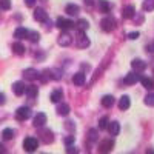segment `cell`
<instances>
[{
    "label": "cell",
    "mask_w": 154,
    "mask_h": 154,
    "mask_svg": "<svg viewBox=\"0 0 154 154\" xmlns=\"http://www.w3.org/2000/svg\"><path fill=\"white\" fill-rule=\"evenodd\" d=\"M38 148V140L35 137H26L23 140V149L28 152H34Z\"/></svg>",
    "instance_id": "cell-1"
},
{
    "label": "cell",
    "mask_w": 154,
    "mask_h": 154,
    "mask_svg": "<svg viewBox=\"0 0 154 154\" xmlns=\"http://www.w3.org/2000/svg\"><path fill=\"white\" fill-rule=\"evenodd\" d=\"M100 26H102V29H103L105 32H111V31H114V28H116V20H114L111 16H106L105 19H102Z\"/></svg>",
    "instance_id": "cell-2"
},
{
    "label": "cell",
    "mask_w": 154,
    "mask_h": 154,
    "mask_svg": "<svg viewBox=\"0 0 154 154\" xmlns=\"http://www.w3.org/2000/svg\"><path fill=\"white\" fill-rule=\"evenodd\" d=\"M31 117V109L28 106H20L17 111H16V119L19 122H25Z\"/></svg>",
    "instance_id": "cell-3"
},
{
    "label": "cell",
    "mask_w": 154,
    "mask_h": 154,
    "mask_svg": "<svg viewBox=\"0 0 154 154\" xmlns=\"http://www.w3.org/2000/svg\"><path fill=\"white\" fill-rule=\"evenodd\" d=\"M56 25H57V28H60L62 31H68V29H72V28L75 26V23H74L72 20L63 19V17H59L57 22H56Z\"/></svg>",
    "instance_id": "cell-4"
},
{
    "label": "cell",
    "mask_w": 154,
    "mask_h": 154,
    "mask_svg": "<svg viewBox=\"0 0 154 154\" xmlns=\"http://www.w3.org/2000/svg\"><path fill=\"white\" fill-rule=\"evenodd\" d=\"M75 45L79 46V48H86V46H89V38L86 37V32H85V31H79V32H77Z\"/></svg>",
    "instance_id": "cell-5"
},
{
    "label": "cell",
    "mask_w": 154,
    "mask_h": 154,
    "mask_svg": "<svg viewBox=\"0 0 154 154\" xmlns=\"http://www.w3.org/2000/svg\"><path fill=\"white\" fill-rule=\"evenodd\" d=\"M112 148H114V142L111 139L102 140L99 143V152H109V151H112Z\"/></svg>",
    "instance_id": "cell-6"
},
{
    "label": "cell",
    "mask_w": 154,
    "mask_h": 154,
    "mask_svg": "<svg viewBox=\"0 0 154 154\" xmlns=\"http://www.w3.org/2000/svg\"><path fill=\"white\" fill-rule=\"evenodd\" d=\"M57 42H59L60 46H69L72 43V35L68 34V32H62L57 38Z\"/></svg>",
    "instance_id": "cell-7"
},
{
    "label": "cell",
    "mask_w": 154,
    "mask_h": 154,
    "mask_svg": "<svg viewBox=\"0 0 154 154\" xmlns=\"http://www.w3.org/2000/svg\"><path fill=\"white\" fill-rule=\"evenodd\" d=\"M34 19L37 22H42V23H46L48 22V14H46V11L42 9V8H37L34 11Z\"/></svg>",
    "instance_id": "cell-8"
},
{
    "label": "cell",
    "mask_w": 154,
    "mask_h": 154,
    "mask_svg": "<svg viewBox=\"0 0 154 154\" xmlns=\"http://www.w3.org/2000/svg\"><path fill=\"white\" fill-rule=\"evenodd\" d=\"M131 68H133L136 72H142V71H145V68H146V63H145L143 60H140V59H134V60L131 62Z\"/></svg>",
    "instance_id": "cell-9"
},
{
    "label": "cell",
    "mask_w": 154,
    "mask_h": 154,
    "mask_svg": "<svg viewBox=\"0 0 154 154\" xmlns=\"http://www.w3.org/2000/svg\"><path fill=\"white\" fill-rule=\"evenodd\" d=\"M38 75H40V72L34 68H28V69L23 71V77L26 80H35V79H38Z\"/></svg>",
    "instance_id": "cell-10"
},
{
    "label": "cell",
    "mask_w": 154,
    "mask_h": 154,
    "mask_svg": "<svg viewBox=\"0 0 154 154\" xmlns=\"http://www.w3.org/2000/svg\"><path fill=\"white\" fill-rule=\"evenodd\" d=\"M122 16L123 19H134L136 17V8L133 5H128L122 9Z\"/></svg>",
    "instance_id": "cell-11"
},
{
    "label": "cell",
    "mask_w": 154,
    "mask_h": 154,
    "mask_svg": "<svg viewBox=\"0 0 154 154\" xmlns=\"http://www.w3.org/2000/svg\"><path fill=\"white\" fill-rule=\"evenodd\" d=\"M139 79H140V75L137 72H130L123 77V83L125 85H134L136 82H139Z\"/></svg>",
    "instance_id": "cell-12"
},
{
    "label": "cell",
    "mask_w": 154,
    "mask_h": 154,
    "mask_svg": "<svg viewBox=\"0 0 154 154\" xmlns=\"http://www.w3.org/2000/svg\"><path fill=\"white\" fill-rule=\"evenodd\" d=\"M46 123V114L45 112H37L34 117V126L35 128H42Z\"/></svg>",
    "instance_id": "cell-13"
},
{
    "label": "cell",
    "mask_w": 154,
    "mask_h": 154,
    "mask_svg": "<svg viewBox=\"0 0 154 154\" xmlns=\"http://www.w3.org/2000/svg\"><path fill=\"white\" fill-rule=\"evenodd\" d=\"M25 83L23 82H14L12 83V93H14L16 96H22V94H25Z\"/></svg>",
    "instance_id": "cell-14"
},
{
    "label": "cell",
    "mask_w": 154,
    "mask_h": 154,
    "mask_svg": "<svg viewBox=\"0 0 154 154\" xmlns=\"http://www.w3.org/2000/svg\"><path fill=\"white\" fill-rule=\"evenodd\" d=\"M108 133L111 134V136H117L119 133H120V123L119 122H108Z\"/></svg>",
    "instance_id": "cell-15"
},
{
    "label": "cell",
    "mask_w": 154,
    "mask_h": 154,
    "mask_svg": "<svg viewBox=\"0 0 154 154\" xmlns=\"http://www.w3.org/2000/svg\"><path fill=\"white\" fill-rule=\"evenodd\" d=\"M85 80H86V77H85L83 72H75V74L72 75V83H74L75 86H82V85L85 83Z\"/></svg>",
    "instance_id": "cell-16"
},
{
    "label": "cell",
    "mask_w": 154,
    "mask_h": 154,
    "mask_svg": "<svg viewBox=\"0 0 154 154\" xmlns=\"http://www.w3.org/2000/svg\"><path fill=\"white\" fill-rule=\"evenodd\" d=\"M28 29L26 28H23V26H19L16 31H14V37L19 38V40H22V38H28Z\"/></svg>",
    "instance_id": "cell-17"
},
{
    "label": "cell",
    "mask_w": 154,
    "mask_h": 154,
    "mask_svg": "<svg viewBox=\"0 0 154 154\" xmlns=\"http://www.w3.org/2000/svg\"><path fill=\"white\" fill-rule=\"evenodd\" d=\"M25 94H26L29 99H35L37 94H38V89H37L35 85H29V86L25 88Z\"/></svg>",
    "instance_id": "cell-18"
},
{
    "label": "cell",
    "mask_w": 154,
    "mask_h": 154,
    "mask_svg": "<svg viewBox=\"0 0 154 154\" xmlns=\"http://www.w3.org/2000/svg\"><path fill=\"white\" fill-rule=\"evenodd\" d=\"M65 11H66L68 16H77L80 12V8L77 6V5H74V3H69V5H66Z\"/></svg>",
    "instance_id": "cell-19"
},
{
    "label": "cell",
    "mask_w": 154,
    "mask_h": 154,
    "mask_svg": "<svg viewBox=\"0 0 154 154\" xmlns=\"http://www.w3.org/2000/svg\"><path fill=\"white\" fill-rule=\"evenodd\" d=\"M139 82L142 83V86H145L146 89H152L154 88V80L151 79V77H140Z\"/></svg>",
    "instance_id": "cell-20"
},
{
    "label": "cell",
    "mask_w": 154,
    "mask_h": 154,
    "mask_svg": "<svg viewBox=\"0 0 154 154\" xmlns=\"http://www.w3.org/2000/svg\"><path fill=\"white\" fill-rule=\"evenodd\" d=\"M130 105H131L130 97H128V96H122V97H120V100H119V108H120L122 111H125V109L130 108Z\"/></svg>",
    "instance_id": "cell-21"
},
{
    "label": "cell",
    "mask_w": 154,
    "mask_h": 154,
    "mask_svg": "<svg viewBox=\"0 0 154 154\" xmlns=\"http://www.w3.org/2000/svg\"><path fill=\"white\" fill-rule=\"evenodd\" d=\"M62 99H63V91H62V89H56V91L51 93V102H54V103H59Z\"/></svg>",
    "instance_id": "cell-22"
},
{
    "label": "cell",
    "mask_w": 154,
    "mask_h": 154,
    "mask_svg": "<svg viewBox=\"0 0 154 154\" xmlns=\"http://www.w3.org/2000/svg\"><path fill=\"white\" fill-rule=\"evenodd\" d=\"M114 105V97L112 96H103L102 97V106H105V108H111Z\"/></svg>",
    "instance_id": "cell-23"
},
{
    "label": "cell",
    "mask_w": 154,
    "mask_h": 154,
    "mask_svg": "<svg viewBox=\"0 0 154 154\" xmlns=\"http://www.w3.org/2000/svg\"><path fill=\"white\" fill-rule=\"evenodd\" d=\"M12 53L17 54V56H23L25 54V46L20 42H16L14 45H12Z\"/></svg>",
    "instance_id": "cell-24"
},
{
    "label": "cell",
    "mask_w": 154,
    "mask_h": 154,
    "mask_svg": "<svg viewBox=\"0 0 154 154\" xmlns=\"http://www.w3.org/2000/svg\"><path fill=\"white\" fill-rule=\"evenodd\" d=\"M97 3H99V8H100V11H102V12H105V14L111 11V5H109V2H108V0H99Z\"/></svg>",
    "instance_id": "cell-25"
},
{
    "label": "cell",
    "mask_w": 154,
    "mask_h": 154,
    "mask_svg": "<svg viewBox=\"0 0 154 154\" xmlns=\"http://www.w3.org/2000/svg\"><path fill=\"white\" fill-rule=\"evenodd\" d=\"M57 114L59 116H68L69 114V105L68 103H60L57 106Z\"/></svg>",
    "instance_id": "cell-26"
},
{
    "label": "cell",
    "mask_w": 154,
    "mask_h": 154,
    "mask_svg": "<svg viewBox=\"0 0 154 154\" xmlns=\"http://www.w3.org/2000/svg\"><path fill=\"white\" fill-rule=\"evenodd\" d=\"M75 26L79 28V31H86V29L89 28V22H88L86 19H80L79 22H77Z\"/></svg>",
    "instance_id": "cell-27"
},
{
    "label": "cell",
    "mask_w": 154,
    "mask_h": 154,
    "mask_svg": "<svg viewBox=\"0 0 154 154\" xmlns=\"http://www.w3.org/2000/svg\"><path fill=\"white\" fill-rule=\"evenodd\" d=\"M2 137L5 140H11L12 137H14V130H11V128H5V130L2 131Z\"/></svg>",
    "instance_id": "cell-28"
},
{
    "label": "cell",
    "mask_w": 154,
    "mask_h": 154,
    "mask_svg": "<svg viewBox=\"0 0 154 154\" xmlns=\"http://www.w3.org/2000/svg\"><path fill=\"white\" fill-rule=\"evenodd\" d=\"M143 11H154V0H143V5H142Z\"/></svg>",
    "instance_id": "cell-29"
},
{
    "label": "cell",
    "mask_w": 154,
    "mask_h": 154,
    "mask_svg": "<svg viewBox=\"0 0 154 154\" xmlns=\"http://www.w3.org/2000/svg\"><path fill=\"white\" fill-rule=\"evenodd\" d=\"M28 38H29L32 43H35V42L40 40V34H38L37 31H29V32H28Z\"/></svg>",
    "instance_id": "cell-30"
},
{
    "label": "cell",
    "mask_w": 154,
    "mask_h": 154,
    "mask_svg": "<svg viewBox=\"0 0 154 154\" xmlns=\"http://www.w3.org/2000/svg\"><path fill=\"white\" fill-rule=\"evenodd\" d=\"M43 142L45 143H51V142H53V140H54V137H53V133H51V131H43Z\"/></svg>",
    "instance_id": "cell-31"
},
{
    "label": "cell",
    "mask_w": 154,
    "mask_h": 154,
    "mask_svg": "<svg viewBox=\"0 0 154 154\" xmlns=\"http://www.w3.org/2000/svg\"><path fill=\"white\" fill-rule=\"evenodd\" d=\"M11 9V0H0V11Z\"/></svg>",
    "instance_id": "cell-32"
},
{
    "label": "cell",
    "mask_w": 154,
    "mask_h": 154,
    "mask_svg": "<svg viewBox=\"0 0 154 154\" xmlns=\"http://www.w3.org/2000/svg\"><path fill=\"white\" fill-rule=\"evenodd\" d=\"M108 117H105V116H103V117H102L100 120H99V130H106V126H108Z\"/></svg>",
    "instance_id": "cell-33"
},
{
    "label": "cell",
    "mask_w": 154,
    "mask_h": 154,
    "mask_svg": "<svg viewBox=\"0 0 154 154\" xmlns=\"http://www.w3.org/2000/svg\"><path fill=\"white\" fill-rule=\"evenodd\" d=\"M145 103H146L148 106H154V94H152V93H151V94H146Z\"/></svg>",
    "instance_id": "cell-34"
},
{
    "label": "cell",
    "mask_w": 154,
    "mask_h": 154,
    "mask_svg": "<svg viewBox=\"0 0 154 154\" xmlns=\"http://www.w3.org/2000/svg\"><path fill=\"white\" fill-rule=\"evenodd\" d=\"M63 142H65V145H66V146H69V145H74V142H75V137H74V136H66Z\"/></svg>",
    "instance_id": "cell-35"
},
{
    "label": "cell",
    "mask_w": 154,
    "mask_h": 154,
    "mask_svg": "<svg viewBox=\"0 0 154 154\" xmlns=\"http://www.w3.org/2000/svg\"><path fill=\"white\" fill-rule=\"evenodd\" d=\"M89 140H91V142H96L97 140V131L96 130H89Z\"/></svg>",
    "instance_id": "cell-36"
},
{
    "label": "cell",
    "mask_w": 154,
    "mask_h": 154,
    "mask_svg": "<svg viewBox=\"0 0 154 154\" xmlns=\"http://www.w3.org/2000/svg\"><path fill=\"white\" fill-rule=\"evenodd\" d=\"M65 128H66V130H69V131H74V130H75V125H74L71 120H68V122L65 123Z\"/></svg>",
    "instance_id": "cell-37"
},
{
    "label": "cell",
    "mask_w": 154,
    "mask_h": 154,
    "mask_svg": "<svg viewBox=\"0 0 154 154\" xmlns=\"http://www.w3.org/2000/svg\"><path fill=\"white\" fill-rule=\"evenodd\" d=\"M139 35H140V34L136 31V32H131V34H130V38H131V40H136V38H139Z\"/></svg>",
    "instance_id": "cell-38"
},
{
    "label": "cell",
    "mask_w": 154,
    "mask_h": 154,
    "mask_svg": "<svg viewBox=\"0 0 154 154\" xmlns=\"http://www.w3.org/2000/svg\"><path fill=\"white\" fill-rule=\"evenodd\" d=\"M25 3H26V6H34L35 5V0H25Z\"/></svg>",
    "instance_id": "cell-39"
},
{
    "label": "cell",
    "mask_w": 154,
    "mask_h": 154,
    "mask_svg": "<svg viewBox=\"0 0 154 154\" xmlns=\"http://www.w3.org/2000/svg\"><path fill=\"white\" fill-rule=\"evenodd\" d=\"M5 102H6L5 94H3V93H0V105H5Z\"/></svg>",
    "instance_id": "cell-40"
},
{
    "label": "cell",
    "mask_w": 154,
    "mask_h": 154,
    "mask_svg": "<svg viewBox=\"0 0 154 154\" xmlns=\"http://www.w3.org/2000/svg\"><path fill=\"white\" fill-rule=\"evenodd\" d=\"M146 51H149V53H154V43L149 45V46H146Z\"/></svg>",
    "instance_id": "cell-41"
},
{
    "label": "cell",
    "mask_w": 154,
    "mask_h": 154,
    "mask_svg": "<svg viewBox=\"0 0 154 154\" xmlns=\"http://www.w3.org/2000/svg\"><path fill=\"white\" fill-rule=\"evenodd\" d=\"M94 2H93V0H85V5H88V6H91Z\"/></svg>",
    "instance_id": "cell-42"
},
{
    "label": "cell",
    "mask_w": 154,
    "mask_h": 154,
    "mask_svg": "<svg viewBox=\"0 0 154 154\" xmlns=\"http://www.w3.org/2000/svg\"><path fill=\"white\" fill-rule=\"evenodd\" d=\"M0 152H6V148H5L2 143H0Z\"/></svg>",
    "instance_id": "cell-43"
}]
</instances>
